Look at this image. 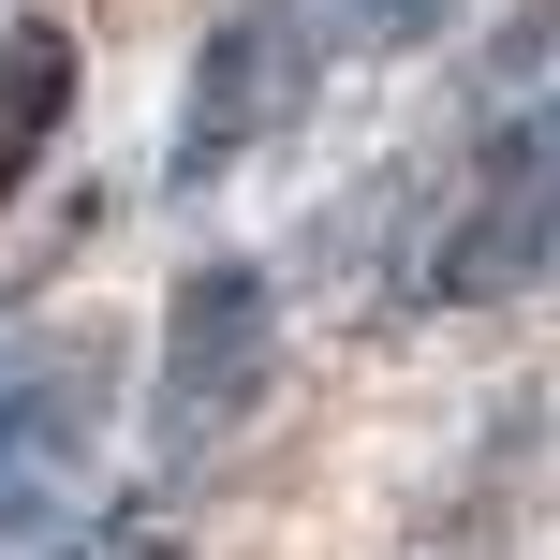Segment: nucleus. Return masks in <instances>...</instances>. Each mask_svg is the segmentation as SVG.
I'll return each instance as SVG.
<instances>
[{"instance_id": "obj_1", "label": "nucleus", "mask_w": 560, "mask_h": 560, "mask_svg": "<svg viewBox=\"0 0 560 560\" xmlns=\"http://www.w3.org/2000/svg\"><path fill=\"white\" fill-rule=\"evenodd\" d=\"M104 398H118V339L45 325L0 354V560H59L104 457Z\"/></svg>"}, {"instance_id": "obj_2", "label": "nucleus", "mask_w": 560, "mask_h": 560, "mask_svg": "<svg viewBox=\"0 0 560 560\" xmlns=\"http://www.w3.org/2000/svg\"><path fill=\"white\" fill-rule=\"evenodd\" d=\"M266 354H280V295L266 266H192L163 295V339H148V457L163 472H207L236 428L266 413Z\"/></svg>"}, {"instance_id": "obj_3", "label": "nucleus", "mask_w": 560, "mask_h": 560, "mask_svg": "<svg viewBox=\"0 0 560 560\" xmlns=\"http://www.w3.org/2000/svg\"><path fill=\"white\" fill-rule=\"evenodd\" d=\"M310 59H325V15L310 0H236L192 59V104H177V192L236 177L252 148H280L310 118Z\"/></svg>"}, {"instance_id": "obj_4", "label": "nucleus", "mask_w": 560, "mask_h": 560, "mask_svg": "<svg viewBox=\"0 0 560 560\" xmlns=\"http://www.w3.org/2000/svg\"><path fill=\"white\" fill-rule=\"evenodd\" d=\"M532 280H546V104H516L472 163V207L413 266V310H516Z\"/></svg>"}, {"instance_id": "obj_5", "label": "nucleus", "mask_w": 560, "mask_h": 560, "mask_svg": "<svg viewBox=\"0 0 560 560\" xmlns=\"http://www.w3.org/2000/svg\"><path fill=\"white\" fill-rule=\"evenodd\" d=\"M59 118H74V30L15 15V30H0V207L30 192V163L59 148Z\"/></svg>"}, {"instance_id": "obj_6", "label": "nucleus", "mask_w": 560, "mask_h": 560, "mask_svg": "<svg viewBox=\"0 0 560 560\" xmlns=\"http://www.w3.org/2000/svg\"><path fill=\"white\" fill-rule=\"evenodd\" d=\"M325 15L354 30V45H413V30H428V15H457V0H325Z\"/></svg>"}]
</instances>
